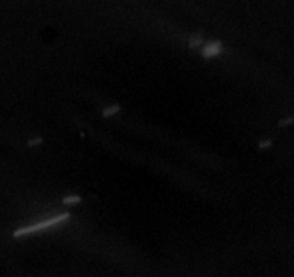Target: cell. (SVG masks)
<instances>
[{"mask_svg": "<svg viewBox=\"0 0 294 277\" xmlns=\"http://www.w3.org/2000/svg\"><path fill=\"white\" fill-rule=\"evenodd\" d=\"M202 45V38L200 36H192L189 39V46L192 48H196V46H200Z\"/></svg>", "mask_w": 294, "mask_h": 277, "instance_id": "obj_4", "label": "cell"}, {"mask_svg": "<svg viewBox=\"0 0 294 277\" xmlns=\"http://www.w3.org/2000/svg\"><path fill=\"white\" fill-rule=\"evenodd\" d=\"M69 218V214H62L58 215V217H53V218H49V220H45L42 222H38L35 225H30V227H26V228L17 229L14 231V237H19V235H25V234H30V232H36V231H42V229H46L49 227H53V225H58L64 222V221H68Z\"/></svg>", "mask_w": 294, "mask_h": 277, "instance_id": "obj_1", "label": "cell"}, {"mask_svg": "<svg viewBox=\"0 0 294 277\" xmlns=\"http://www.w3.org/2000/svg\"><path fill=\"white\" fill-rule=\"evenodd\" d=\"M270 144H271V142H270V140H265V142H261V143H260V147H261V149L268 147Z\"/></svg>", "mask_w": 294, "mask_h": 277, "instance_id": "obj_7", "label": "cell"}, {"mask_svg": "<svg viewBox=\"0 0 294 277\" xmlns=\"http://www.w3.org/2000/svg\"><path fill=\"white\" fill-rule=\"evenodd\" d=\"M118 110H120L118 105H113V107H108V108H105V110L103 111V115H104V117H110V115L115 114V113H117Z\"/></svg>", "mask_w": 294, "mask_h": 277, "instance_id": "obj_3", "label": "cell"}, {"mask_svg": "<svg viewBox=\"0 0 294 277\" xmlns=\"http://www.w3.org/2000/svg\"><path fill=\"white\" fill-rule=\"evenodd\" d=\"M41 142H42V138H35V140H30V142H29V146H32V144H39V143H41Z\"/></svg>", "mask_w": 294, "mask_h": 277, "instance_id": "obj_8", "label": "cell"}, {"mask_svg": "<svg viewBox=\"0 0 294 277\" xmlns=\"http://www.w3.org/2000/svg\"><path fill=\"white\" fill-rule=\"evenodd\" d=\"M294 120V117H291V119H285V120H281L280 121V126H284V124H288V123H291Z\"/></svg>", "mask_w": 294, "mask_h": 277, "instance_id": "obj_6", "label": "cell"}, {"mask_svg": "<svg viewBox=\"0 0 294 277\" xmlns=\"http://www.w3.org/2000/svg\"><path fill=\"white\" fill-rule=\"evenodd\" d=\"M79 201H81L79 196H67V198H64V204H76Z\"/></svg>", "mask_w": 294, "mask_h": 277, "instance_id": "obj_5", "label": "cell"}, {"mask_svg": "<svg viewBox=\"0 0 294 277\" xmlns=\"http://www.w3.org/2000/svg\"><path fill=\"white\" fill-rule=\"evenodd\" d=\"M221 51H222V46H221L219 42H209L208 45H205V48H203V57H206V58L215 57V55H218Z\"/></svg>", "mask_w": 294, "mask_h": 277, "instance_id": "obj_2", "label": "cell"}]
</instances>
